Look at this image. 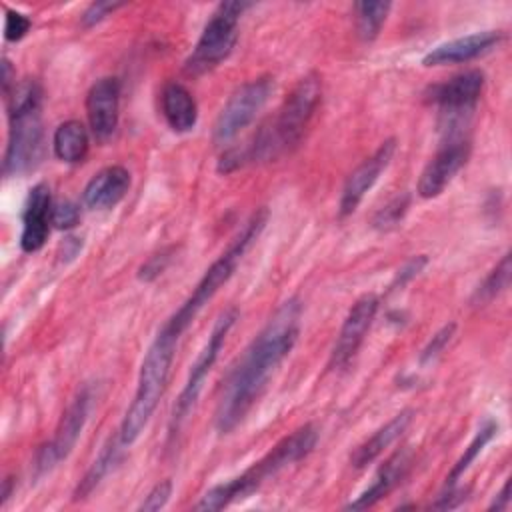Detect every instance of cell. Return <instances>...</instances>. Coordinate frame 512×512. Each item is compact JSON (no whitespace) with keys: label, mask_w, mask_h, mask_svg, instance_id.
Wrapping results in <instances>:
<instances>
[{"label":"cell","mask_w":512,"mask_h":512,"mask_svg":"<svg viewBox=\"0 0 512 512\" xmlns=\"http://www.w3.org/2000/svg\"><path fill=\"white\" fill-rule=\"evenodd\" d=\"M300 318L302 302L298 298L282 302L230 370L214 414V426L220 434L232 432L244 420L276 368L292 352L300 334Z\"/></svg>","instance_id":"cell-1"},{"label":"cell","mask_w":512,"mask_h":512,"mask_svg":"<svg viewBox=\"0 0 512 512\" xmlns=\"http://www.w3.org/2000/svg\"><path fill=\"white\" fill-rule=\"evenodd\" d=\"M322 100V82L318 74L304 76L292 92L286 96L276 116L264 124L254 138L242 148L226 150L218 160V172L230 174L246 164L270 162L292 148L302 140L310 120L314 118Z\"/></svg>","instance_id":"cell-2"},{"label":"cell","mask_w":512,"mask_h":512,"mask_svg":"<svg viewBox=\"0 0 512 512\" xmlns=\"http://www.w3.org/2000/svg\"><path fill=\"white\" fill-rule=\"evenodd\" d=\"M318 440V430L314 424H304L284 436L274 448L262 456L258 462H254L248 470H244L240 476L212 486L196 504L194 510H222L238 500L248 498L252 492H256L268 478L276 476L280 470L288 468L290 464L306 458Z\"/></svg>","instance_id":"cell-3"},{"label":"cell","mask_w":512,"mask_h":512,"mask_svg":"<svg viewBox=\"0 0 512 512\" xmlns=\"http://www.w3.org/2000/svg\"><path fill=\"white\" fill-rule=\"evenodd\" d=\"M178 334H174L166 324L160 328L156 338L152 340L150 348L144 354L138 382H136V392L134 398L122 418L118 436L124 446L134 444L144 428L148 426L164 390L166 382L170 376V368L174 362L176 354V344H178Z\"/></svg>","instance_id":"cell-4"},{"label":"cell","mask_w":512,"mask_h":512,"mask_svg":"<svg viewBox=\"0 0 512 512\" xmlns=\"http://www.w3.org/2000/svg\"><path fill=\"white\" fill-rule=\"evenodd\" d=\"M268 222V210L258 208L242 226V230L236 234V238L230 242V246L212 262V266L204 272L200 282L196 284L194 292L186 298V302L170 316L166 326L182 336V332L194 322V318L200 314V310L214 298V294L230 280L236 266L248 252V248L258 240L264 226Z\"/></svg>","instance_id":"cell-5"},{"label":"cell","mask_w":512,"mask_h":512,"mask_svg":"<svg viewBox=\"0 0 512 512\" xmlns=\"http://www.w3.org/2000/svg\"><path fill=\"white\" fill-rule=\"evenodd\" d=\"M248 2H222L206 22L192 54L184 62L188 76H202L222 64L236 46L238 22Z\"/></svg>","instance_id":"cell-6"},{"label":"cell","mask_w":512,"mask_h":512,"mask_svg":"<svg viewBox=\"0 0 512 512\" xmlns=\"http://www.w3.org/2000/svg\"><path fill=\"white\" fill-rule=\"evenodd\" d=\"M10 128L4 152V176H22L34 170L46 152L40 106L8 110Z\"/></svg>","instance_id":"cell-7"},{"label":"cell","mask_w":512,"mask_h":512,"mask_svg":"<svg viewBox=\"0 0 512 512\" xmlns=\"http://www.w3.org/2000/svg\"><path fill=\"white\" fill-rule=\"evenodd\" d=\"M236 320H238V310L236 308H228L214 322L212 332H210L202 352L198 354L196 362L192 364L190 374L186 378V384H184V388H182V392H180V396H178V400L174 404L172 418H170V434H176L182 428V424L190 416L192 408L196 406V400H198V396L202 392V386H204L212 366L216 364V360L220 356V350H222V346L226 342V336L232 330V326L236 324Z\"/></svg>","instance_id":"cell-8"},{"label":"cell","mask_w":512,"mask_h":512,"mask_svg":"<svg viewBox=\"0 0 512 512\" xmlns=\"http://www.w3.org/2000/svg\"><path fill=\"white\" fill-rule=\"evenodd\" d=\"M92 388L90 386H82L76 396L70 400V404L66 406L54 436L42 444L34 456L32 462V474L34 478H42L46 476L50 470H54L62 460L68 458V454L72 452V448L76 446L88 416H90V408H92Z\"/></svg>","instance_id":"cell-9"},{"label":"cell","mask_w":512,"mask_h":512,"mask_svg":"<svg viewBox=\"0 0 512 512\" xmlns=\"http://www.w3.org/2000/svg\"><path fill=\"white\" fill-rule=\"evenodd\" d=\"M274 90V80L270 76L254 78L242 86H238L232 96L226 100L220 110L214 128L212 140L214 144H226L236 138L264 108L270 94Z\"/></svg>","instance_id":"cell-10"},{"label":"cell","mask_w":512,"mask_h":512,"mask_svg":"<svg viewBox=\"0 0 512 512\" xmlns=\"http://www.w3.org/2000/svg\"><path fill=\"white\" fill-rule=\"evenodd\" d=\"M378 306H380V300L376 294H364L360 296L352 308L348 310L344 322H342V328L338 332V338H336V344L330 352V360H328V368L330 370H342L346 368L356 352L360 350L374 318H376V312H378Z\"/></svg>","instance_id":"cell-11"},{"label":"cell","mask_w":512,"mask_h":512,"mask_svg":"<svg viewBox=\"0 0 512 512\" xmlns=\"http://www.w3.org/2000/svg\"><path fill=\"white\" fill-rule=\"evenodd\" d=\"M470 156V140L468 136L460 138H444L438 152L430 158L426 168L418 178L416 192L420 198L430 200L440 196L452 178L464 168Z\"/></svg>","instance_id":"cell-12"},{"label":"cell","mask_w":512,"mask_h":512,"mask_svg":"<svg viewBox=\"0 0 512 512\" xmlns=\"http://www.w3.org/2000/svg\"><path fill=\"white\" fill-rule=\"evenodd\" d=\"M486 78L480 70H466L450 80L434 84L426 100L438 106V114L444 116H472L482 96Z\"/></svg>","instance_id":"cell-13"},{"label":"cell","mask_w":512,"mask_h":512,"mask_svg":"<svg viewBox=\"0 0 512 512\" xmlns=\"http://www.w3.org/2000/svg\"><path fill=\"white\" fill-rule=\"evenodd\" d=\"M396 152V140L388 138L384 140L376 152L366 158L344 182L342 194H340V202H338V214L350 216L358 204L362 202V198L366 196V192L376 184V180L380 178V174L386 170V166L390 164L392 156Z\"/></svg>","instance_id":"cell-14"},{"label":"cell","mask_w":512,"mask_h":512,"mask_svg":"<svg viewBox=\"0 0 512 512\" xmlns=\"http://www.w3.org/2000/svg\"><path fill=\"white\" fill-rule=\"evenodd\" d=\"M86 114L96 140H108L118 128L120 82L114 76L96 80L86 94Z\"/></svg>","instance_id":"cell-15"},{"label":"cell","mask_w":512,"mask_h":512,"mask_svg":"<svg viewBox=\"0 0 512 512\" xmlns=\"http://www.w3.org/2000/svg\"><path fill=\"white\" fill-rule=\"evenodd\" d=\"M52 206L54 204L48 184L38 182L36 186H32L22 214L20 248L24 252H38L46 244L52 224Z\"/></svg>","instance_id":"cell-16"},{"label":"cell","mask_w":512,"mask_h":512,"mask_svg":"<svg viewBox=\"0 0 512 512\" xmlns=\"http://www.w3.org/2000/svg\"><path fill=\"white\" fill-rule=\"evenodd\" d=\"M502 32L498 30H486V32H474L462 38H454L450 42H444L436 48H432L424 58V66H446V64H460V62H470L502 40Z\"/></svg>","instance_id":"cell-17"},{"label":"cell","mask_w":512,"mask_h":512,"mask_svg":"<svg viewBox=\"0 0 512 512\" xmlns=\"http://www.w3.org/2000/svg\"><path fill=\"white\" fill-rule=\"evenodd\" d=\"M130 190V172L124 166H108L96 172L84 192L82 202L90 210L114 208Z\"/></svg>","instance_id":"cell-18"},{"label":"cell","mask_w":512,"mask_h":512,"mask_svg":"<svg viewBox=\"0 0 512 512\" xmlns=\"http://www.w3.org/2000/svg\"><path fill=\"white\" fill-rule=\"evenodd\" d=\"M410 468V452L408 450H398L394 452L376 472L374 480L370 482V486L350 504H346L348 510H366L370 506H374L376 502H380L384 496H388L406 476Z\"/></svg>","instance_id":"cell-19"},{"label":"cell","mask_w":512,"mask_h":512,"mask_svg":"<svg viewBox=\"0 0 512 512\" xmlns=\"http://www.w3.org/2000/svg\"><path fill=\"white\" fill-rule=\"evenodd\" d=\"M412 422V410H402L394 418H390L384 426H380L366 442H362L352 454L350 464L354 468H366L372 464L390 444H394L410 426Z\"/></svg>","instance_id":"cell-20"},{"label":"cell","mask_w":512,"mask_h":512,"mask_svg":"<svg viewBox=\"0 0 512 512\" xmlns=\"http://www.w3.org/2000/svg\"><path fill=\"white\" fill-rule=\"evenodd\" d=\"M162 114L174 132H190L198 122L196 100L180 82H170L164 86Z\"/></svg>","instance_id":"cell-21"},{"label":"cell","mask_w":512,"mask_h":512,"mask_svg":"<svg viewBox=\"0 0 512 512\" xmlns=\"http://www.w3.org/2000/svg\"><path fill=\"white\" fill-rule=\"evenodd\" d=\"M88 130L80 120L62 122L52 136V148L58 160L76 164L82 162L88 154Z\"/></svg>","instance_id":"cell-22"},{"label":"cell","mask_w":512,"mask_h":512,"mask_svg":"<svg viewBox=\"0 0 512 512\" xmlns=\"http://www.w3.org/2000/svg\"><path fill=\"white\" fill-rule=\"evenodd\" d=\"M120 448H124V444L120 442V436L110 438L104 444L100 454L94 458V462L90 464V468L86 470V474L78 482V486L74 490V500H84V498H88L96 490V486L108 476V472L120 460Z\"/></svg>","instance_id":"cell-23"},{"label":"cell","mask_w":512,"mask_h":512,"mask_svg":"<svg viewBox=\"0 0 512 512\" xmlns=\"http://www.w3.org/2000/svg\"><path fill=\"white\" fill-rule=\"evenodd\" d=\"M390 2H356L354 4V16H356V32L362 40L370 42L374 40L390 12Z\"/></svg>","instance_id":"cell-24"},{"label":"cell","mask_w":512,"mask_h":512,"mask_svg":"<svg viewBox=\"0 0 512 512\" xmlns=\"http://www.w3.org/2000/svg\"><path fill=\"white\" fill-rule=\"evenodd\" d=\"M496 430H498V424H496L494 420H486V422L480 426V430L476 432V436L472 438V442L468 444V448L464 450V454H462V456L456 460V464L452 466V470H450V474H448V478H446V488H448V486H456L458 478L470 468V464L476 460V456L482 452V448L494 438Z\"/></svg>","instance_id":"cell-25"},{"label":"cell","mask_w":512,"mask_h":512,"mask_svg":"<svg viewBox=\"0 0 512 512\" xmlns=\"http://www.w3.org/2000/svg\"><path fill=\"white\" fill-rule=\"evenodd\" d=\"M510 254H504L502 260L488 272V276L482 280V284L476 288L472 300L476 304H486L494 300L498 294H502L510 284Z\"/></svg>","instance_id":"cell-26"},{"label":"cell","mask_w":512,"mask_h":512,"mask_svg":"<svg viewBox=\"0 0 512 512\" xmlns=\"http://www.w3.org/2000/svg\"><path fill=\"white\" fill-rule=\"evenodd\" d=\"M410 206V196L408 194H398L394 196L390 202H386L372 218V228L380 230V232H388L392 228H396L402 218L406 216Z\"/></svg>","instance_id":"cell-27"},{"label":"cell","mask_w":512,"mask_h":512,"mask_svg":"<svg viewBox=\"0 0 512 512\" xmlns=\"http://www.w3.org/2000/svg\"><path fill=\"white\" fill-rule=\"evenodd\" d=\"M80 222V206L72 200H60L52 206V224L58 230H70Z\"/></svg>","instance_id":"cell-28"},{"label":"cell","mask_w":512,"mask_h":512,"mask_svg":"<svg viewBox=\"0 0 512 512\" xmlns=\"http://www.w3.org/2000/svg\"><path fill=\"white\" fill-rule=\"evenodd\" d=\"M454 330H456V324H446V326H442V328L432 336V340L426 344V348L420 352V364L434 362V360L444 352V348L450 344V340H452V336H454Z\"/></svg>","instance_id":"cell-29"},{"label":"cell","mask_w":512,"mask_h":512,"mask_svg":"<svg viewBox=\"0 0 512 512\" xmlns=\"http://www.w3.org/2000/svg\"><path fill=\"white\" fill-rule=\"evenodd\" d=\"M30 26H32V22H30V18L26 16V14H22V12H18V10H6V18H4V38L8 40V42H18V40H22L26 34H28V30H30Z\"/></svg>","instance_id":"cell-30"},{"label":"cell","mask_w":512,"mask_h":512,"mask_svg":"<svg viewBox=\"0 0 512 512\" xmlns=\"http://www.w3.org/2000/svg\"><path fill=\"white\" fill-rule=\"evenodd\" d=\"M172 252H174V248H164V250H160L158 254L150 256V258L140 266V270H138V278H140V280H144V282H150V280L158 278V276L166 270V266L170 264V260H172Z\"/></svg>","instance_id":"cell-31"},{"label":"cell","mask_w":512,"mask_h":512,"mask_svg":"<svg viewBox=\"0 0 512 512\" xmlns=\"http://www.w3.org/2000/svg\"><path fill=\"white\" fill-rule=\"evenodd\" d=\"M170 496H172V480H162L146 494V498L142 500L138 510L140 512H156L168 504Z\"/></svg>","instance_id":"cell-32"},{"label":"cell","mask_w":512,"mask_h":512,"mask_svg":"<svg viewBox=\"0 0 512 512\" xmlns=\"http://www.w3.org/2000/svg\"><path fill=\"white\" fill-rule=\"evenodd\" d=\"M428 264V256L426 254H418V256H412L400 270H398V274L394 276V282H392V290H396V288H402L404 284H408L412 278H416L422 270H424V266Z\"/></svg>","instance_id":"cell-33"},{"label":"cell","mask_w":512,"mask_h":512,"mask_svg":"<svg viewBox=\"0 0 512 512\" xmlns=\"http://www.w3.org/2000/svg\"><path fill=\"white\" fill-rule=\"evenodd\" d=\"M122 6H124V4H120V2H94V4H90V6L84 10V14H82V26L90 28V26L102 22L106 16H110L114 10H118V8H122Z\"/></svg>","instance_id":"cell-34"},{"label":"cell","mask_w":512,"mask_h":512,"mask_svg":"<svg viewBox=\"0 0 512 512\" xmlns=\"http://www.w3.org/2000/svg\"><path fill=\"white\" fill-rule=\"evenodd\" d=\"M466 494H468V488L448 486L446 492H444L442 496H438V500L432 504V508H438V510L456 508V506H460V504L466 500Z\"/></svg>","instance_id":"cell-35"},{"label":"cell","mask_w":512,"mask_h":512,"mask_svg":"<svg viewBox=\"0 0 512 512\" xmlns=\"http://www.w3.org/2000/svg\"><path fill=\"white\" fill-rule=\"evenodd\" d=\"M80 250H82V238L66 236L64 242L60 244V254L58 256H60L62 262H70V260H74L78 256Z\"/></svg>","instance_id":"cell-36"},{"label":"cell","mask_w":512,"mask_h":512,"mask_svg":"<svg viewBox=\"0 0 512 512\" xmlns=\"http://www.w3.org/2000/svg\"><path fill=\"white\" fill-rule=\"evenodd\" d=\"M510 504V480L504 482V486L500 488V492L496 494L494 502L488 506L490 510H506Z\"/></svg>","instance_id":"cell-37"},{"label":"cell","mask_w":512,"mask_h":512,"mask_svg":"<svg viewBox=\"0 0 512 512\" xmlns=\"http://www.w3.org/2000/svg\"><path fill=\"white\" fill-rule=\"evenodd\" d=\"M16 84V74H12V64L8 62V58H2V88L4 94H8Z\"/></svg>","instance_id":"cell-38"},{"label":"cell","mask_w":512,"mask_h":512,"mask_svg":"<svg viewBox=\"0 0 512 512\" xmlns=\"http://www.w3.org/2000/svg\"><path fill=\"white\" fill-rule=\"evenodd\" d=\"M12 486H14V478L12 476H8L6 480H4V484H2V504H6V500L10 498V494H12Z\"/></svg>","instance_id":"cell-39"}]
</instances>
